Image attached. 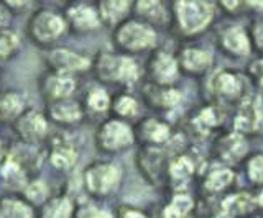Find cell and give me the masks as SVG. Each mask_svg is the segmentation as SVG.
<instances>
[{
	"mask_svg": "<svg viewBox=\"0 0 263 218\" xmlns=\"http://www.w3.org/2000/svg\"><path fill=\"white\" fill-rule=\"evenodd\" d=\"M217 5L205 0H176L170 5V25L181 38L202 35L216 18Z\"/></svg>",
	"mask_w": 263,
	"mask_h": 218,
	"instance_id": "6da1fadb",
	"label": "cell"
},
{
	"mask_svg": "<svg viewBox=\"0 0 263 218\" xmlns=\"http://www.w3.org/2000/svg\"><path fill=\"white\" fill-rule=\"evenodd\" d=\"M114 45L122 54H135L153 51L158 45L156 30L137 18H127L114 28Z\"/></svg>",
	"mask_w": 263,
	"mask_h": 218,
	"instance_id": "7a4b0ae2",
	"label": "cell"
},
{
	"mask_svg": "<svg viewBox=\"0 0 263 218\" xmlns=\"http://www.w3.org/2000/svg\"><path fill=\"white\" fill-rule=\"evenodd\" d=\"M96 77L104 84L134 85L140 79V68L137 61L127 54L101 53L94 64Z\"/></svg>",
	"mask_w": 263,
	"mask_h": 218,
	"instance_id": "3957f363",
	"label": "cell"
},
{
	"mask_svg": "<svg viewBox=\"0 0 263 218\" xmlns=\"http://www.w3.org/2000/svg\"><path fill=\"white\" fill-rule=\"evenodd\" d=\"M122 181V169L110 161L90 164L84 172V185L90 195L105 199L117 190Z\"/></svg>",
	"mask_w": 263,
	"mask_h": 218,
	"instance_id": "277c9868",
	"label": "cell"
},
{
	"mask_svg": "<svg viewBox=\"0 0 263 218\" xmlns=\"http://www.w3.org/2000/svg\"><path fill=\"white\" fill-rule=\"evenodd\" d=\"M135 143L134 128L119 118H109L101 123L96 133V146L105 155L128 149Z\"/></svg>",
	"mask_w": 263,
	"mask_h": 218,
	"instance_id": "5b68a950",
	"label": "cell"
},
{
	"mask_svg": "<svg viewBox=\"0 0 263 218\" xmlns=\"http://www.w3.org/2000/svg\"><path fill=\"white\" fill-rule=\"evenodd\" d=\"M146 77L150 84L156 85H173L179 77V68L176 54L166 50H153L146 61Z\"/></svg>",
	"mask_w": 263,
	"mask_h": 218,
	"instance_id": "8992f818",
	"label": "cell"
},
{
	"mask_svg": "<svg viewBox=\"0 0 263 218\" xmlns=\"http://www.w3.org/2000/svg\"><path fill=\"white\" fill-rule=\"evenodd\" d=\"M66 20L51 10H40L30 18L28 33L40 45L56 41L66 31Z\"/></svg>",
	"mask_w": 263,
	"mask_h": 218,
	"instance_id": "52a82bcc",
	"label": "cell"
},
{
	"mask_svg": "<svg viewBox=\"0 0 263 218\" xmlns=\"http://www.w3.org/2000/svg\"><path fill=\"white\" fill-rule=\"evenodd\" d=\"M179 72L191 77H201L208 74L214 64V54L211 50L197 45L183 46L176 54Z\"/></svg>",
	"mask_w": 263,
	"mask_h": 218,
	"instance_id": "ba28073f",
	"label": "cell"
},
{
	"mask_svg": "<svg viewBox=\"0 0 263 218\" xmlns=\"http://www.w3.org/2000/svg\"><path fill=\"white\" fill-rule=\"evenodd\" d=\"M263 128V99L243 97L238 102V112L234 120V132L240 135L257 133Z\"/></svg>",
	"mask_w": 263,
	"mask_h": 218,
	"instance_id": "9c48e42d",
	"label": "cell"
},
{
	"mask_svg": "<svg viewBox=\"0 0 263 218\" xmlns=\"http://www.w3.org/2000/svg\"><path fill=\"white\" fill-rule=\"evenodd\" d=\"M137 164L145 181L152 185L161 184L168 172L166 155L158 146H143L138 152Z\"/></svg>",
	"mask_w": 263,
	"mask_h": 218,
	"instance_id": "30bf717a",
	"label": "cell"
},
{
	"mask_svg": "<svg viewBox=\"0 0 263 218\" xmlns=\"http://www.w3.org/2000/svg\"><path fill=\"white\" fill-rule=\"evenodd\" d=\"M217 43L220 51L229 58L240 59L252 54L249 31L240 25H226L219 31Z\"/></svg>",
	"mask_w": 263,
	"mask_h": 218,
	"instance_id": "8fae6325",
	"label": "cell"
},
{
	"mask_svg": "<svg viewBox=\"0 0 263 218\" xmlns=\"http://www.w3.org/2000/svg\"><path fill=\"white\" fill-rule=\"evenodd\" d=\"M247 152H249L247 138L234 130L220 135L216 140V143H214V156H216L224 166L242 163L247 158Z\"/></svg>",
	"mask_w": 263,
	"mask_h": 218,
	"instance_id": "7c38bea8",
	"label": "cell"
},
{
	"mask_svg": "<svg viewBox=\"0 0 263 218\" xmlns=\"http://www.w3.org/2000/svg\"><path fill=\"white\" fill-rule=\"evenodd\" d=\"M211 92L220 102H240L243 99V80L234 71L220 69L211 79Z\"/></svg>",
	"mask_w": 263,
	"mask_h": 218,
	"instance_id": "4fadbf2b",
	"label": "cell"
},
{
	"mask_svg": "<svg viewBox=\"0 0 263 218\" xmlns=\"http://www.w3.org/2000/svg\"><path fill=\"white\" fill-rule=\"evenodd\" d=\"M142 95L143 100L150 108L160 110V112H168L176 108L181 103V92L173 85H156L146 82L142 87Z\"/></svg>",
	"mask_w": 263,
	"mask_h": 218,
	"instance_id": "5bb4252c",
	"label": "cell"
},
{
	"mask_svg": "<svg viewBox=\"0 0 263 218\" xmlns=\"http://www.w3.org/2000/svg\"><path fill=\"white\" fill-rule=\"evenodd\" d=\"M135 140H138L143 146H164L171 140V128L166 122L158 118H143L138 122L134 130Z\"/></svg>",
	"mask_w": 263,
	"mask_h": 218,
	"instance_id": "9a60e30c",
	"label": "cell"
},
{
	"mask_svg": "<svg viewBox=\"0 0 263 218\" xmlns=\"http://www.w3.org/2000/svg\"><path fill=\"white\" fill-rule=\"evenodd\" d=\"M66 25H69L76 33H92L101 28L97 9L89 4H72L66 12Z\"/></svg>",
	"mask_w": 263,
	"mask_h": 218,
	"instance_id": "2e32d148",
	"label": "cell"
},
{
	"mask_svg": "<svg viewBox=\"0 0 263 218\" xmlns=\"http://www.w3.org/2000/svg\"><path fill=\"white\" fill-rule=\"evenodd\" d=\"M46 61L54 72H63V74L87 71L90 68L89 58L76 51L66 50V48H56V50L49 51Z\"/></svg>",
	"mask_w": 263,
	"mask_h": 218,
	"instance_id": "e0dca14e",
	"label": "cell"
},
{
	"mask_svg": "<svg viewBox=\"0 0 263 218\" xmlns=\"http://www.w3.org/2000/svg\"><path fill=\"white\" fill-rule=\"evenodd\" d=\"M74 91H76V80L71 74L53 71L51 74H46L41 79V92L51 102L69 99Z\"/></svg>",
	"mask_w": 263,
	"mask_h": 218,
	"instance_id": "ac0fdd59",
	"label": "cell"
},
{
	"mask_svg": "<svg viewBox=\"0 0 263 218\" xmlns=\"http://www.w3.org/2000/svg\"><path fill=\"white\" fill-rule=\"evenodd\" d=\"M132 12H134L137 20L153 28L170 21V12L166 5L160 0H138V2L132 4Z\"/></svg>",
	"mask_w": 263,
	"mask_h": 218,
	"instance_id": "d6986e66",
	"label": "cell"
},
{
	"mask_svg": "<svg viewBox=\"0 0 263 218\" xmlns=\"http://www.w3.org/2000/svg\"><path fill=\"white\" fill-rule=\"evenodd\" d=\"M16 133L27 143H36L40 141L48 132L46 118L36 110H28L23 115L16 118Z\"/></svg>",
	"mask_w": 263,
	"mask_h": 218,
	"instance_id": "ffe728a7",
	"label": "cell"
},
{
	"mask_svg": "<svg viewBox=\"0 0 263 218\" xmlns=\"http://www.w3.org/2000/svg\"><path fill=\"white\" fill-rule=\"evenodd\" d=\"M96 9L102 25L115 28L127 20L132 12V2H127V0H102V2L97 4Z\"/></svg>",
	"mask_w": 263,
	"mask_h": 218,
	"instance_id": "44dd1931",
	"label": "cell"
},
{
	"mask_svg": "<svg viewBox=\"0 0 263 218\" xmlns=\"http://www.w3.org/2000/svg\"><path fill=\"white\" fill-rule=\"evenodd\" d=\"M235 181V174L229 166H217L209 169L202 177V190L209 197L227 190Z\"/></svg>",
	"mask_w": 263,
	"mask_h": 218,
	"instance_id": "7402d4cb",
	"label": "cell"
},
{
	"mask_svg": "<svg viewBox=\"0 0 263 218\" xmlns=\"http://www.w3.org/2000/svg\"><path fill=\"white\" fill-rule=\"evenodd\" d=\"M49 159H51V164L56 169H71L78 161V149L74 146V143L69 141L64 136H60L58 140H54L53 148H51V155H49Z\"/></svg>",
	"mask_w": 263,
	"mask_h": 218,
	"instance_id": "603a6c76",
	"label": "cell"
},
{
	"mask_svg": "<svg viewBox=\"0 0 263 218\" xmlns=\"http://www.w3.org/2000/svg\"><path fill=\"white\" fill-rule=\"evenodd\" d=\"M220 208L224 210V213L227 216H243V215H250L255 208H257V200L253 195L247 192H238L232 193V195H227L222 200Z\"/></svg>",
	"mask_w": 263,
	"mask_h": 218,
	"instance_id": "cb8c5ba5",
	"label": "cell"
},
{
	"mask_svg": "<svg viewBox=\"0 0 263 218\" xmlns=\"http://www.w3.org/2000/svg\"><path fill=\"white\" fill-rule=\"evenodd\" d=\"M49 115L58 123L63 125H74L82 120V108L78 102L71 99L53 102L49 107Z\"/></svg>",
	"mask_w": 263,
	"mask_h": 218,
	"instance_id": "d4e9b609",
	"label": "cell"
},
{
	"mask_svg": "<svg viewBox=\"0 0 263 218\" xmlns=\"http://www.w3.org/2000/svg\"><path fill=\"white\" fill-rule=\"evenodd\" d=\"M196 171L194 161L186 156V155H178L173 158L168 163V172L166 176L170 177V181L178 182V184H184L193 177Z\"/></svg>",
	"mask_w": 263,
	"mask_h": 218,
	"instance_id": "484cf974",
	"label": "cell"
},
{
	"mask_svg": "<svg viewBox=\"0 0 263 218\" xmlns=\"http://www.w3.org/2000/svg\"><path fill=\"white\" fill-rule=\"evenodd\" d=\"M222 122V114L217 103H211L208 107L197 110L196 117L193 118V125L201 130V133H209L212 128H217Z\"/></svg>",
	"mask_w": 263,
	"mask_h": 218,
	"instance_id": "4316f807",
	"label": "cell"
},
{
	"mask_svg": "<svg viewBox=\"0 0 263 218\" xmlns=\"http://www.w3.org/2000/svg\"><path fill=\"white\" fill-rule=\"evenodd\" d=\"M110 108L114 112V115L119 117V120L134 118L138 114V102L130 94H120L112 99Z\"/></svg>",
	"mask_w": 263,
	"mask_h": 218,
	"instance_id": "83f0119b",
	"label": "cell"
},
{
	"mask_svg": "<svg viewBox=\"0 0 263 218\" xmlns=\"http://www.w3.org/2000/svg\"><path fill=\"white\" fill-rule=\"evenodd\" d=\"M31 208L25 202L12 197L0 199V218H31Z\"/></svg>",
	"mask_w": 263,
	"mask_h": 218,
	"instance_id": "f1b7e54d",
	"label": "cell"
},
{
	"mask_svg": "<svg viewBox=\"0 0 263 218\" xmlns=\"http://www.w3.org/2000/svg\"><path fill=\"white\" fill-rule=\"evenodd\" d=\"M72 202L68 197H54L46 202L41 218H71Z\"/></svg>",
	"mask_w": 263,
	"mask_h": 218,
	"instance_id": "f546056e",
	"label": "cell"
},
{
	"mask_svg": "<svg viewBox=\"0 0 263 218\" xmlns=\"http://www.w3.org/2000/svg\"><path fill=\"white\" fill-rule=\"evenodd\" d=\"M25 105L23 95L18 92H7L0 97V115L5 118L20 117Z\"/></svg>",
	"mask_w": 263,
	"mask_h": 218,
	"instance_id": "4dcf8cb0",
	"label": "cell"
},
{
	"mask_svg": "<svg viewBox=\"0 0 263 218\" xmlns=\"http://www.w3.org/2000/svg\"><path fill=\"white\" fill-rule=\"evenodd\" d=\"M110 102H112V99L105 89H92L86 97L87 107L92 112H97V114H102V112L109 110Z\"/></svg>",
	"mask_w": 263,
	"mask_h": 218,
	"instance_id": "1f68e13d",
	"label": "cell"
},
{
	"mask_svg": "<svg viewBox=\"0 0 263 218\" xmlns=\"http://www.w3.org/2000/svg\"><path fill=\"white\" fill-rule=\"evenodd\" d=\"M245 174L249 181L255 185H261L263 187V155L257 152L245 159Z\"/></svg>",
	"mask_w": 263,
	"mask_h": 218,
	"instance_id": "d6a6232c",
	"label": "cell"
},
{
	"mask_svg": "<svg viewBox=\"0 0 263 218\" xmlns=\"http://www.w3.org/2000/svg\"><path fill=\"white\" fill-rule=\"evenodd\" d=\"M20 38L10 30H0V62L7 61L16 51Z\"/></svg>",
	"mask_w": 263,
	"mask_h": 218,
	"instance_id": "836d02e7",
	"label": "cell"
},
{
	"mask_svg": "<svg viewBox=\"0 0 263 218\" xmlns=\"http://www.w3.org/2000/svg\"><path fill=\"white\" fill-rule=\"evenodd\" d=\"M247 31H249L250 36L252 51H257L260 56H263V17L253 20Z\"/></svg>",
	"mask_w": 263,
	"mask_h": 218,
	"instance_id": "e575fe53",
	"label": "cell"
},
{
	"mask_svg": "<svg viewBox=\"0 0 263 218\" xmlns=\"http://www.w3.org/2000/svg\"><path fill=\"white\" fill-rule=\"evenodd\" d=\"M76 218H114L110 212L94 204H84L76 210Z\"/></svg>",
	"mask_w": 263,
	"mask_h": 218,
	"instance_id": "d590c367",
	"label": "cell"
},
{
	"mask_svg": "<svg viewBox=\"0 0 263 218\" xmlns=\"http://www.w3.org/2000/svg\"><path fill=\"white\" fill-rule=\"evenodd\" d=\"M25 195L31 202H35V204H40V202H43L46 199L48 189L41 181H35V182H30L27 187H25Z\"/></svg>",
	"mask_w": 263,
	"mask_h": 218,
	"instance_id": "8d00e7d4",
	"label": "cell"
},
{
	"mask_svg": "<svg viewBox=\"0 0 263 218\" xmlns=\"http://www.w3.org/2000/svg\"><path fill=\"white\" fill-rule=\"evenodd\" d=\"M247 72H249V76H250V79L253 80V82L263 91V56H260V58L252 61L249 64V69H247Z\"/></svg>",
	"mask_w": 263,
	"mask_h": 218,
	"instance_id": "74e56055",
	"label": "cell"
},
{
	"mask_svg": "<svg viewBox=\"0 0 263 218\" xmlns=\"http://www.w3.org/2000/svg\"><path fill=\"white\" fill-rule=\"evenodd\" d=\"M216 5H217V9H222L229 15H238L240 12L247 10V2H220Z\"/></svg>",
	"mask_w": 263,
	"mask_h": 218,
	"instance_id": "f35d334b",
	"label": "cell"
},
{
	"mask_svg": "<svg viewBox=\"0 0 263 218\" xmlns=\"http://www.w3.org/2000/svg\"><path fill=\"white\" fill-rule=\"evenodd\" d=\"M119 218H148L142 210L134 207H122L119 212Z\"/></svg>",
	"mask_w": 263,
	"mask_h": 218,
	"instance_id": "ab89813d",
	"label": "cell"
},
{
	"mask_svg": "<svg viewBox=\"0 0 263 218\" xmlns=\"http://www.w3.org/2000/svg\"><path fill=\"white\" fill-rule=\"evenodd\" d=\"M8 21H10V12L7 10V7L0 4V30L4 27L8 25Z\"/></svg>",
	"mask_w": 263,
	"mask_h": 218,
	"instance_id": "60d3db41",
	"label": "cell"
},
{
	"mask_svg": "<svg viewBox=\"0 0 263 218\" xmlns=\"http://www.w3.org/2000/svg\"><path fill=\"white\" fill-rule=\"evenodd\" d=\"M255 200H257V207H260V208H263V189L258 192V195L255 197Z\"/></svg>",
	"mask_w": 263,
	"mask_h": 218,
	"instance_id": "b9f144b4",
	"label": "cell"
},
{
	"mask_svg": "<svg viewBox=\"0 0 263 218\" xmlns=\"http://www.w3.org/2000/svg\"><path fill=\"white\" fill-rule=\"evenodd\" d=\"M250 218H263V216H250Z\"/></svg>",
	"mask_w": 263,
	"mask_h": 218,
	"instance_id": "7bdbcfd3",
	"label": "cell"
}]
</instances>
